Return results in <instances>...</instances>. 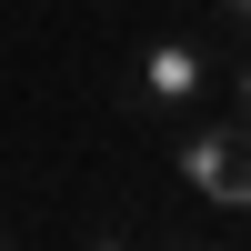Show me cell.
Listing matches in <instances>:
<instances>
[{
  "label": "cell",
  "mask_w": 251,
  "mask_h": 251,
  "mask_svg": "<svg viewBox=\"0 0 251 251\" xmlns=\"http://www.w3.org/2000/svg\"><path fill=\"white\" fill-rule=\"evenodd\" d=\"M211 100H221L211 30H151L131 50V71H121V111H131V121H161V131H171L181 111H211Z\"/></svg>",
  "instance_id": "cell-1"
},
{
  "label": "cell",
  "mask_w": 251,
  "mask_h": 251,
  "mask_svg": "<svg viewBox=\"0 0 251 251\" xmlns=\"http://www.w3.org/2000/svg\"><path fill=\"white\" fill-rule=\"evenodd\" d=\"M171 181L181 191H201L211 211L251 221V121H211V111H181L171 121Z\"/></svg>",
  "instance_id": "cell-2"
},
{
  "label": "cell",
  "mask_w": 251,
  "mask_h": 251,
  "mask_svg": "<svg viewBox=\"0 0 251 251\" xmlns=\"http://www.w3.org/2000/svg\"><path fill=\"white\" fill-rule=\"evenodd\" d=\"M221 100H241V121H251V30H241V50L221 60Z\"/></svg>",
  "instance_id": "cell-3"
}]
</instances>
